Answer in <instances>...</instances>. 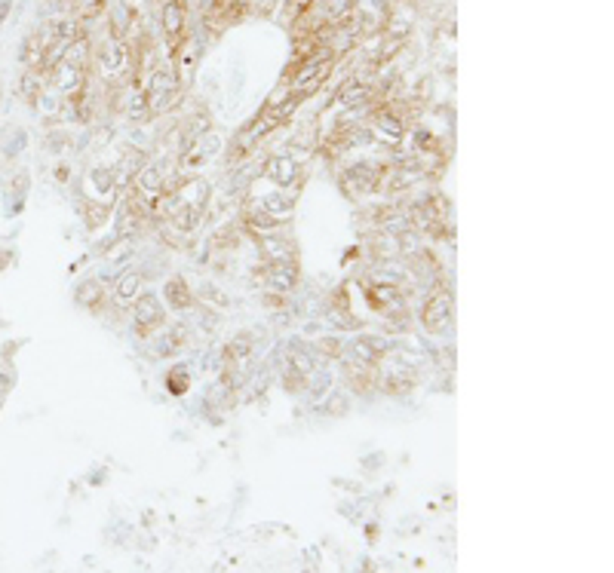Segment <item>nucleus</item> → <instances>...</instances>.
<instances>
[{"label": "nucleus", "instance_id": "obj_3", "mask_svg": "<svg viewBox=\"0 0 614 573\" xmlns=\"http://www.w3.org/2000/svg\"><path fill=\"white\" fill-rule=\"evenodd\" d=\"M175 95V80L169 71H157V77H154V89H151V104L154 108H166L169 101H172Z\"/></svg>", "mask_w": 614, "mask_h": 573}, {"label": "nucleus", "instance_id": "obj_2", "mask_svg": "<svg viewBox=\"0 0 614 573\" xmlns=\"http://www.w3.org/2000/svg\"><path fill=\"white\" fill-rule=\"evenodd\" d=\"M136 316H138V329L147 331L151 325H157L163 319V310H160V301L154 294H142L136 301Z\"/></svg>", "mask_w": 614, "mask_h": 573}, {"label": "nucleus", "instance_id": "obj_9", "mask_svg": "<svg viewBox=\"0 0 614 573\" xmlns=\"http://www.w3.org/2000/svg\"><path fill=\"white\" fill-rule=\"evenodd\" d=\"M6 13H10V0H0V22L6 19Z\"/></svg>", "mask_w": 614, "mask_h": 573}, {"label": "nucleus", "instance_id": "obj_4", "mask_svg": "<svg viewBox=\"0 0 614 573\" xmlns=\"http://www.w3.org/2000/svg\"><path fill=\"white\" fill-rule=\"evenodd\" d=\"M449 322V297H433L424 310V325L430 331H442Z\"/></svg>", "mask_w": 614, "mask_h": 573}, {"label": "nucleus", "instance_id": "obj_7", "mask_svg": "<svg viewBox=\"0 0 614 573\" xmlns=\"http://www.w3.org/2000/svg\"><path fill=\"white\" fill-rule=\"evenodd\" d=\"M136 288H138V276H136V273H129V276L120 282V288H117V301H120V304L132 301V297H136V294H132Z\"/></svg>", "mask_w": 614, "mask_h": 573}, {"label": "nucleus", "instance_id": "obj_5", "mask_svg": "<svg viewBox=\"0 0 614 573\" xmlns=\"http://www.w3.org/2000/svg\"><path fill=\"white\" fill-rule=\"evenodd\" d=\"M181 25H184V6L179 3V0H172V3L163 6V31L175 40L179 31H181Z\"/></svg>", "mask_w": 614, "mask_h": 573}, {"label": "nucleus", "instance_id": "obj_8", "mask_svg": "<svg viewBox=\"0 0 614 573\" xmlns=\"http://www.w3.org/2000/svg\"><path fill=\"white\" fill-rule=\"evenodd\" d=\"M362 95H366V89H362V86H347L341 99H344V104H357V101H362Z\"/></svg>", "mask_w": 614, "mask_h": 573}, {"label": "nucleus", "instance_id": "obj_1", "mask_svg": "<svg viewBox=\"0 0 614 573\" xmlns=\"http://www.w3.org/2000/svg\"><path fill=\"white\" fill-rule=\"evenodd\" d=\"M329 68H332V58L307 62L305 68L295 74V80H292V95H295V99H298V95H305V92H314V89L325 80V71H329Z\"/></svg>", "mask_w": 614, "mask_h": 573}, {"label": "nucleus", "instance_id": "obj_6", "mask_svg": "<svg viewBox=\"0 0 614 573\" xmlns=\"http://www.w3.org/2000/svg\"><path fill=\"white\" fill-rule=\"evenodd\" d=\"M350 6H353V0H325V10H329V19H332V22L344 19L347 13H350Z\"/></svg>", "mask_w": 614, "mask_h": 573}]
</instances>
